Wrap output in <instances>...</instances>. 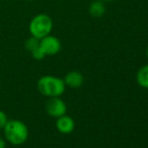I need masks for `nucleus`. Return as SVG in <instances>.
Returning <instances> with one entry per match:
<instances>
[{
	"label": "nucleus",
	"mask_w": 148,
	"mask_h": 148,
	"mask_svg": "<svg viewBox=\"0 0 148 148\" xmlns=\"http://www.w3.org/2000/svg\"><path fill=\"white\" fill-rule=\"evenodd\" d=\"M6 140L12 145H22L28 138V128L22 121L8 120L3 128Z\"/></svg>",
	"instance_id": "obj_1"
},
{
	"label": "nucleus",
	"mask_w": 148,
	"mask_h": 148,
	"mask_svg": "<svg viewBox=\"0 0 148 148\" xmlns=\"http://www.w3.org/2000/svg\"><path fill=\"white\" fill-rule=\"evenodd\" d=\"M37 90L45 97H60L66 91V84L59 77L47 75L37 81Z\"/></svg>",
	"instance_id": "obj_2"
},
{
	"label": "nucleus",
	"mask_w": 148,
	"mask_h": 148,
	"mask_svg": "<svg viewBox=\"0 0 148 148\" xmlns=\"http://www.w3.org/2000/svg\"><path fill=\"white\" fill-rule=\"evenodd\" d=\"M53 27V22L51 17L47 13H38L31 18L28 31L30 36L37 39H41L42 37L51 34Z\"/></svg>",
	"instance_id": "obj_3"
},
{
	"label": "nucleus",
	"mask_w": 148,
	"mask_h": 148,
	"mask_svg": "<svg viewBox=\"0 0 148 148\" xmlns=\"http://www.w3.org/2000/svg\"><path fill=\"white\" fill-rule=\"evenodd\" d=\"M39 47L45 58L47 56L51 57V56H56L60 53L62 49V42L57 36L49 34L39 39Z\"/></svg>",
	"instance_id": "obj_4"
},
{
	"label": "nucleus",
	"mask_w": 148,
	"mask_h": 148,
	"mask_svg": "<svg viewBox=\"0 0 148 148\" xmlns=\"http://www.w3.org/2000/svg\"><path fill=\"white\" fill-rule=\"evenodd\" d=\"M45 111L51 117L59 118L66 113V105L60 97L49 98L45 104Z\"/></svg>",
	"instance_id": "obj_5"
},
{
	"label": "nucleus",
	"mask_w": 148,
	"mask_h": 148,
	"mask_svg": "<svg viewBox=\"0 0 148 148\" xmlns=\"http://www.w3.org/2000/svg\"><path fill=\"white\" fill-rule=\"evenodd\" d=\"M56 127H57L58 131L62 134H70L75 129V121L72 117L64 114V115L57 118Z\"/></svg>",
	"instance_id": "obj_6"
},
{
	"label": "nucleus",
	"mask_w": 148,
	"mask_h": 148,
	"mask_svg": "<svg viewBox=\"0 0 148 148\" xmlns=\"http://www.w3.org/2000/svg\"><path fill=\"white\" fill-rule=\"evenodd\" d=\"M66 87L72 89H78L84 84V76L78 71H71L62 79Z\"/></svg>",
	"instance_id": "obj_7"
},
{
	"label": "nucleus",
	"mask_w": 148,
	"mask_h": 148,
	"mask_svg": "<svg viewBox=\"0 0 148 148\" xmlns=\"http://www.w3.org/2000/svg\"><path fill=\"white\" fill-rule=\"evenodd\" d=\"M25 49L34 60H40L45 59V56L42 55V53L40 51V47H39V39L30 36L25 41Z\"/></svg>",
	"instance_id": "obj_8"
},
{
	"label": "nucleus",
	"mask_w": 148,
	"mask_h": 148,
	"mask_svg": "<svg viewBox=\"0 0 148 148\" xmlns=\"http://www.w3.org/2000/svg\"><path fill=\"white\" fill-rule=\"evenodd\" d=\"M89 12L92 17L100 18L105 14L106 5L103 0H94L89 6Z\"/></svg>",
	"instance_id": "obj_9"
},
{
	"label": "nucleus",
	"mask_w": 148,
	"mask_h": 148,
	"mask_svg": "<svg viewBox=\"0 0 148 148\" xmlns=\"http://www.w3.org/2000/svg\"><path fill=\"white\" fill-rule=\"evenodd\" d=\"M136 82L141 88L148 89V64L138 70L136 74Z\"/></svg>",
	"instance_id": "obj_10"
},
{
	"label": "nucleus",
	"mask_w": 148,
	"mask_h": 148,
	"mask_svg": "<svg viewBox=\"0 0 148 148\" xmlns=\"http://www.w3.org/2000/svg\"><path fill=\"white\" fill-rule=\"evenodd\" d=\"M7 121H8L7 115H6L3 111L0 110V130L4 128V126H5V124L7 123Z\"/></svg>",
	"instance_id": "obj_11"
},
{
	"label": "nucleus",
	"mask_w": 148,
	"mask_h": 148,
	"mask_svg": "<svg viewBox=\"0 0 148 148\" xmlns=\"http://www.w3.org/2000/svg\"><path fill=\"white\" fill-rule=\"evenodd\" d=\"M0 148H6V143L3 138L0 137Z\"/></svg>",
	"instance_id": "obj_12"
},
{
	"label": "nucleus",
	"mask_w": 148,
	"mask_h": 148,
	"mask_svg": "<svg viewBox=\"0 0 148 148\" xmlns=\"http://www.w3.org/2000/svg\"><path fill=\"white\" fill-rule=\"evenodd\" d=\"M104 2H112V1H115V0H103Z\"/></svg>",
	"instance_id": "obj_13"
},
{
	"label": "nucleus",
	"mask_w": 148,
	"mask_h": 148,
	"mask_svg": "<svg viewBox=\"0 0 148 148\" xmlns=\"http://www.w3.org/2000/svg\"><path fill=\"white\" fill-rule=\"evenodd\" d=\"M146 58H147V60H148V47H147V49H146Z\"/></svg>",
	"instance_id": "obj_14"
},
{
	"label": "nucleus",
	"mask_w": 148,
	"mask_h": 148,
	"mask_svg": "<svg viewBox=\"0 0 148 148\" xmlns=\"http://www.w3.org/2000/svg\"><path fill=\"white\" fill-rule=\"evenodd\" d=\"M25 1H34V0H25Z\"/></svg>",
	"instance_id": "obj_15"
}]
</instances>
